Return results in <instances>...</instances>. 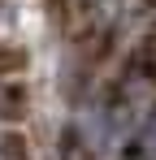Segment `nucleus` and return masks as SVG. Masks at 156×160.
Returning <instances> with one entry per match:
<instances>
[{"instance_id":"1","label":"nucleus","mask_w":156,"mask_h":160,"mask_svg":"<svg viewBox=\"0 0 156 160\" xmlns=\"http://www.w3.org/2000/svg\"><path fill=\"white\" fill-rule=\"evenodd\" d=\"M134 160H156V112L134 134Z\"/></svg>"}]
</instances>
